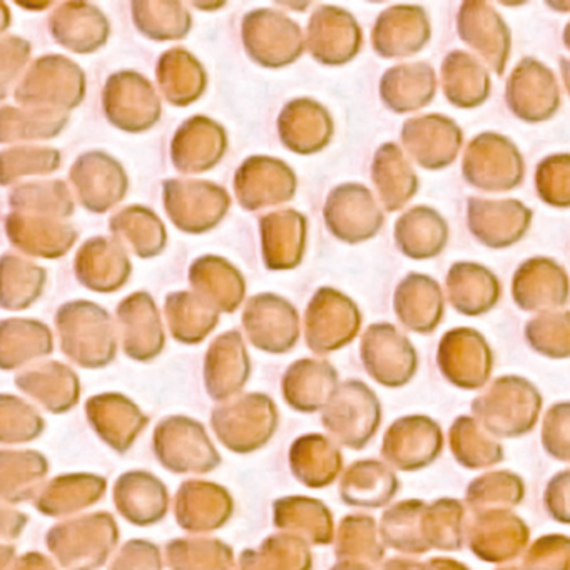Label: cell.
<instances>
[{
    "instance_id": "1",
    "label": "cell",
    "mask_w": 570,
    "mask_h": 570,
    "mask_svg": "<svg viewBox=\"0 0 570 570\" xmlns=\"http://www.w3.org/2000/svg\"><path fill=\"white\" fill-rule=\"evenodd\" d=\"M119 542V527L109 512L81 513L49 529L46 546L65 570H99Z\"/></svg>"
},
{
    "instance_id": "2",
    "label": "cell",
    "mask_w": 570,
    "mask_h": 570,
    "mask_svg": "<svg viewBox=\"0 0 570 570\" xmlns=\"http://www.w3.org/2000/svg\"><path fill=\"white\" fill-rule=\"evenodd\" d=\"M243 45L256 65L285 68L302 58L305 36L288 16L273 9H256L243 19Z\"/></svg>"
},
{
    "instance_id": "3",
    "label": "cell",
    "mask_w": 570,
    "mask_h": 570,
    "mask_svg": "<svg viewBox=\"0 0 570 570\" xmlns=\"http://www.w3.org/2000/svg\"><path fill=\"white\" fill-rule=\"evenodd\" d=\"M463 178L482 191H510L522 183L525 165L517 146L505 136L482 132L466 146Z\"/></svg>"
},
{
    "instance_id": "4",
    "label": "cell",
    "mask_w": 570,
    "mask_h": 570,
    "mask_svg": "<svg viewBox=\"0 0 570 570\" xmlns=\"http://www.w3.org/2000/svg\"><path fill=\"white\" fill-rule=\"evenodd\" d=\"M362 326L358 306L345 293L320 288L305 313V335L309 348L328 353L348 345Z\"/></svg>"
},
{
    "instance_id": "5",
    "label": "cell",
    "mask_w": 570,
    "mask_h": 570,
    "mask_svg": "<svg viewBox=\"0 0 570 570\" xmlns=\"http://www.w3.org/2000/svg\"><path fill=\"white\" fill-rule=\"evenodd\" d=\"M156 459L173 473L206 472L218 465L205 430L186 416H168L153 433Z\"/></svg>"
},
{
    "instance_id": "6",
    "label": "cell",
    "mask_w": 570,
    "mask_h": 570,
    "mask_svg": "<svg viewBox=\"0 0 570 570\" xmlns=\"http://www.w3.org/2000/svg\"><path fill=\"white\" fill-rule=\"evenodd\" d=\"M323 216L333 236L348 245L372 239L385 223L373 193L356 183L336 186L326 198Z\"/></svg>"
},
{
    "instance_id": "7",
    "label": "cell",
    "mask_w": 570,
    "mask_h": 570,
    "mask_svg": "<svg viewBox=\"0 0 570 570\" xmlns=\"http://www.w3.org/2000/svg\"><path fill=\"white\" fill-rule=\"evenodd\" d=\"M507 105L523 122H543L560 108V88L556 75L537 59L525 58L507 81Z\"/></svg>"
},
{
    "instance_id": "8",
    "label": "cell",
    "mask_w": 570,
    "mask_h": 570,
    "mask_svg": "<svg viewBox=\"0 0 570 570\" xmlns=\"http://www.w3.org/2000/svg\"><path fill=\"white\" fill-rule=\"evenodd\" d=\"M362 42V29L345 9L318 6L309 18L305 46L322 65L343 66L353 61Z\"/></svg>"
},
{
    "instance_id": "9",
    "label": "cell",
    "mask_w": 570,
    "mask_h": 570,
    "mask_svg": "<svg viewBox=\"0 0 570 570\" xmlns=\"http://www.w3.org/2000/svg\"><path fill=\"white\" fill-rule=\"evenodd\" d=\"M298 179L282 159L253 156L239 166L235 191L239 205L248 212L283 205L295 196Z\"/></svg>"
},
{
    "instance_id": "10",
    "label": "cell",
    "mask_w": 570,
    "mask_h": 570,
    "mask_svg": "<svg viewBox=\"0 0 570 570\" xmlns=\"http://www.w3.org/2000/svg\"><path fill=\"white\" fill-rule=\"evenodd\" d=\"M243 325L253 345L265 352H288L298 342V312L288 299L273 293H259L249 298Z\"/></svg>"
},
{
    "instance_id": "11",
    "label": "cell",
    "mask_w": 570,
    "mask_h": 570,
    "mask_svg": "<svg viewBox=\"0 0 570 570\" xmlns=\"http://www.w3.org/2000/svg\"><path fill=\"white\" fill-rule=\"evenodd\" d=\"M466 223L476 242L493 249L509 248L529 232L532 212L517 199L470 198Z\"/></svg>"
},
{
    "instance_id": "12",
    "label": "cell",
    "mask_w": 570,
    "mask_h": 570,
    "mask_svg": "<svg viewBox=\"0 0 570 570\" xmlns=\"http://www.w3.org/2000/svg\"><path fill=\"white\" fill-rule=\"evenodd\" d=\"M460 39L473 49L485 65L502 76L509 61L512 36L499 12L480 0L463 2L456 16Z\"/></svg>"
},
{
    "instance_id": "13",
    "label": "cell",
    "mask_w": 570,
    "mask_h": 570,
    "mask_svg": "<svg viewBox=\"0 0 570 570\" xmlns=\"http://www.w3.org/2000/svg\"><path fill=\"white\" fill-rule=\"evenodd\" d=\"M402 142L413 161L436 171L455 161L463 135L459 125L446 116L425 115L405 121Z\"/></svg>"
},
{
    "instance_id": "14",
    "label": "cell",
    "mask_w": 570,
    "mask_h": 570,
    "mask_svg": "<svg viewBox=\"0 0 570 570\" xmlns=\"http://www.w3.org/2000/svg\"><path fill=\"white\" fill-rule=\"evenodd\" d=\"M512 296L523 312H556L569 299L566 269L543 256L527 259L513 275Z\"/></svg>"
},
{
    "instance_id": "15",
    "label": "cell",
    "mask_w": 570,
    "mask_h": 570,
    "mask_svg": "<svg viewBox=\"0 0 570 570\" xmlns=\"http://www.w3.org/2000/svg\"><path fill=\"white\" fill-rule=\"evenodd\" d=\"M86 416L96 435L118 453L129 452L149 425V416L132 400L119 393H102L89 399Z\"/></svg>"
},
{
    "instance_id": "16",
    "label": "cell",
    "mask_w": 570,
    "mask_h": 570,
    "mask_svg": "<svg viewBox=\"0 0 570 570\" xmlns=\"http://www.w3.org/2000/svg\"><path fill=\"white\" fill-rule=\"evenodd\" d=\"M432 28L420 6H392L376 19L372 32L373 49L382 58H409L429 45Z\"/></svg>"
},
{
    "instance_id": "17",
    "label": "cell",
    "mask_w": 570,
    "mask_h": 570,
    "mask_svg": "<svg viewBox=\"0 0 570 570\" xmlns=\"http://www.w3.org/2000/svg\"><path fill=\"white\" fill-rule=\"evenodd\" d=\"M362 355L368 372L389 385L406 382L416 365L412 343L389 323H376L366 330Z\"/></svg>"
},
{
    "instance_id": "18",
    "label": "cell",
    "mask_w": 570,
    "mask_h": 570,
    "mask_svg": "<svg viewBox=\"0 0 570 570\" xmlns=\"http://www.w3.org/2000/svg\"><path fill=\"white\" fill-rule=\"evenodd\" d=\"M116 510L132 525L149 527L165 520L169 493L163 480L145 470H131L116 480L112 489Z\"/></svg>"
},
{
    "instance_id": "19",
    "label": "cell",
    "mask_w": 570,
    "mask_h": 570,
    "mask_svg": "<svg viewBox=\"0 0 570 570\" xmlns=\"http://www.w3.org/2000/svg\"><path fill=\"white\" fill-rule=\"evenodd\" d=\"M106 492V476L98 473H62L45 483L35 499V507L42 515L71 519L101 502Z\"/></svg>"
},
{
    "instance_id": "20",
    "label": "cell",
    "mask_w": 570,
    "mask_h": 570,
    "mask_svg": "<svg viewBox=\"0 0 570 570\" xmlns=\"http://www.w3.org/2000/svg\"><path fill=\"white\" fill-rule=\"evenodd\" d=\"M278 135L289 151L303 156L315 155L332 141V115L313 99H293L279 112Z\"/></svg>"
},
{
    "instance_id": "21",
    "label": "cell",
    "mask_w": 570,
    "mask_h": 570,
    "mask_svg": "<svg viewBox=\"0 0 570 570\" xmlns=\"http://www.w3.org/2000/svg\"><path fill=\"white\" fill-rule=\"evenodd\" d=\"M263 259L273 272L293 269L303 262L306 246V218L295 209L268 213L259 218Z\"/></svg>"
},
{
    "instance_id": "22",
    "label": "cell",
    "mask_w": 570,
    "mask_h": 570,
    "mask_svg": "<svg viewBox=\"0 0 570 570\" xmlns=\"http://www.w3.org/2000/svg\"><path fill=\"white\" fill-rule=\"evenodd\" d=\"M439 358L443 372L462 385H480L492 368L489 345L472 328H456L446 333L440 343Z\"/></svg>"
},
{
    "instance_id": "23",
    "label": "cell",
    "mask_w": 570,
    "mask_h": 570,
    "mask_svg": "<svg viewBox=\"0 0 570 570\" xmlns=\"http://www.w3.org/2000/svg\"><path fill=\"white\" fill-rule=\"evenodd\" d=\"M393 308L400 322L412 332H433L443 316L442 288L430 276L412 273L396 286Z\"/></svg>"
},
{
    "instance_id": "24",
    "label": "cell",
    "mask_w": 570,
    "mask_h": 570,
    "mask_svg": "<svg viewBox=\"0 0 570 570\" xmlns=\"http://www.w3.org/2000/svg\"><path fill=\"white\" fill-rule=\"evenodd\" d=\"M436 95V75L426 62L390 68L380 81V98L396 115L419 111Z\"/></svg>"
},
{
    "instance_id": "25",
    "label": "cell",
    "mask_w": 570,
    "mask_h": 570,
    "mask_svg": "<svg viewBox=\"0 0 570 570\" xmlns=\"http://www.w3.org/2000/svg\"><path fill=\"white\" fill-rule=\"evenodd\" d=\"M49 460L38 450L0 449V502L18 505L35 500L45 487Z\"/></svg>"
},
{
    "instance_id": "26",
    "label": "cell",
    "mask_w": 570,
    "mask_h": 570,
    "mask_svg": "<svg viewBox=\"0 0 570 570\" xmlns=\"http://www.w3.org/2000/svg\"><path fill=\"white\" fill-rule=\"evenodd\" d=\"M446 295L456 312L480 316L499 303L500 283L485 266L460 262L446 273Z\"/></svg>"
},
{
    "instance_id": "27",
    "label": "cell",
    "mask_w": 570,
    "mask_h": 570,
    "mask_svg": "<svg viewBox=\"0 0 570 570\" xmlns=\"http://www.w3.org/2000/svg\"><path fill=\"white\" fill-rule=\"evenodd\" d=\"M440 79L450 105L462 109L479 108L489 99L492 89L485 66L463 51L446 55L440 68Z\"/></svg>"
},
{
    "instance_id": "28",
    "label": "cell",
    "mask_w": 570,
    "mask_h": 570,
    "mask_svg": "<svg viewBox=\"0 0 570 570\" xmlns=\"http://www.w3.org/2000/svg\"><path fill=\"white\" fill-rule=\"evenodd\" d=\"M395 242L409 258H435L449 242V225L435 209L415 206L396 222Z\"/></svg>"
},
{
    "instance_id": "29",
    "label": "cell",
    "mask_w": 570,
    "mask_h": 570,
    "mask_svg": "<svg viewBox=\"0 0 570 570\" xmlns=\"http://www.w3.org/2000/svg\"><path fill=\"white\" fill-rule=\"evenodd\" d=\"M372 178L386 212H399L419 191V178L395 142H385L375 153Z\"/></svg>"
},
{
    "instance_id": "30",
    "label": "cell",
    "mask_w": 570,
    "mask_h": 570,
    "mask_svg": "<svg viewBox=\"0 0 570 570\" xmlns=\"http://www.w3.org/2000/svg\"><path fill=\"white\" fill-rule=\"evenodd\" d=\"M48 368L41 373H22L16 383L48 412L55 415L71 412L81 395L78 376L61 365H49Z\"/></svg>"
},
{
    "instance_id": "31",
    "label": "cell",
    "mask_w": 570,
    "mask_h": 570,
    "mask_svg": "<svg viewBox=\"0 0 570 570\" xmlns=\"http://www.w3.org/2000/svg\"><path fill=\"white\" fill-rule=\"evenodd\" d=\"M248 356L238 332L219 336L208 353V389L213 396L226 393L245 382L248 375Z\"/></svg>"
},
{
    "instance_id": "32",
    "label": "cell",
    "mask_w": 570,
    "mask_h": 570,
    "mask_svg": "<svg viewBox=\"0 0 570 570\" xmlns=\"http://www.w3.org/2000/svg\"><path fill=\"white\" fill-rule=\"evenodd\" d=\"M195 285L212 296L223 312H235L245 298L246 285L242 273L222 258H205L193 272Z\"/></svg>"
},
{
    "instance_id": "33",
    "label": "cell",
    "mask_w": 570,
    "mask_h": 570,
    "mask_svg": "<svg viewBox=\"0 0 570 570\" xmlns=\"http://www.w3.org/2000/svg\"><path fill=\"white\" fill-rule=\"evenodd\" d=\"M46 420L38 409L14 395H0V445H24L45 433Z\"/></svg>"
},
{
    "instance_id": "34",
    "label": "cell",
    "mask_w": 570,
    "mask_h": 570,
    "mask_svg": "<svg viewBox=\"0 0 570 570\" xmlns=\"http://www.w3.org/2000/svg\"><path fill=\"white\" fill-rule=\"evenodd\" d=\"M186 165L193 169L215 166L226 151L225 129L209 119H195L186 135Z\"/></svg>"
},
{
    "instance_id": "35",
    "label": "cell",
    "mask_w": 570,
    "mask_h": 570,
    "mask_svg": "<svg viewBox=\"0 0 570 570\" xmlns=\"http://www.w3.org/2000/svg\"><path fill=\"white\" fill-rule=\"evenodd\" d=\"M569 312L540 313L525 326L530 345L543 355L566 358L569 355Z\"/></svg>"
},
{
    "instance_id": "36",
    "label": "cell",
    "mask_w": 570,
    "mask_h": 570,
    "mask_svg": "<svg viewBox=\"0 0 570 570\" xmlns=\"http://www.w3.org/2000/svg\"><path fill=\"white\" fill-rule=\"evenodd\" d=\"M535 186L540 199L553 208L570 206V156H549L539 163L535 171Z\"/></svg>"
},
{
    "instance_id": "37",
    "label": "cell",
    "mask_w": 570,
    "mask_h": 570,
    "mask_svg": "<svg viewBox=\"0 0 570 570\" xmlns=\"http://www.w3.org/2000/svg\"><path fill=\"white\" fill-rule=\"evenodd\" d=\"M161 547L151 540L131 539L111 557L108 570H163Z\"/></svg>"
},
{
    "instance_id": "38",
    "label": "cell",
    "mask_w": 570,
    "mask_h": 570,
    "mask_svg": "<svg viewBox=\"0 0 570 570\" xmlns=\"http://www.w3.org/2000/svg\"><path fill=\"white\" fill-rule=\"evenodd\" d=\"M29 517L14 507L0 502V543H12L24 532Z\"/></svg>"
},
{
    "instance_id": "39",
    "label": "cell",
    "mask_w": 570,
    "mask_h": 570,
    "mask_svg": "<svg viewBox=\"0 0 570 570\" xmlns=\"http://www.w3.org/2000/svg\"><path fill=\"white\" fill-rule=\"evenodd\" d=\"M9 570H59L58 566L52 562L45 553L28 552L24 556L16 557Z\"/></svg>"
},
{
    "instance_id": "40",
    "label": "cell",
    "mask_w": 570,
    "mask_h": 570,
    "mask_svg": "<svg viewBox=\"0 0 570 570\" xmlns=\"http://www.w3.org/2000/svg\"><path fill=\"white\" fill-rule=\"evenodd\" d=\"M16 557H18V549L14 543H0V570L11 569Z\"/></svg>"
}]
</instances>
